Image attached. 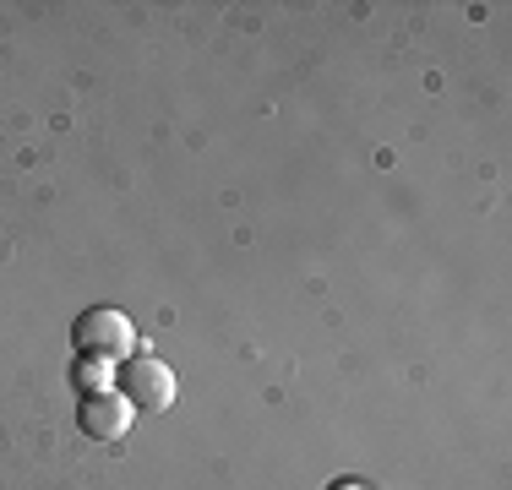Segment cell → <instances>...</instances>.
Wrapping results in <instances>:
<instances>
[{
    "mask_svg": "<svg viewBox=\"0 0 512 490\" xmlns=\"http://www.w3.org/2000/svg\"><path fill=\"white\" fill-rule=\"evenodd\" d=\"M131 403H126V392H93V398H82V409H77V425H82V436H93V441H120L131 431Z\"/></svg>",
    "mask_w": 512,
    "mask_h": 490,
    "instance_id": "obj_3",
    "label": "cell"
},
{
    "mask_svg": "<svg viewBox=\"0 0 512 490\" xmlns=\"http://www.w3.org/2000/svg\"><path fill=\"white\" fill-rule=\"evenodd\" d=\"M71 338H77L82 354H99V360H131V349H137L131 316H120L115 305H93V311H82L77 327H71Z\"/></svg>",
    "mask_w": 512,
    "mask_h": 490,
    "instance_id": "obj_1",
    "label": "cell"
},
{
    "mask_svg": "<svg viewBox=\"0 0 512 490\" xmlns=\"http://www.w3.org/2000/svg\"><path fill=\"white\" fill-rule=\"evenodd\" d=\"M120 387H126V403L131 409H148V414H158V409H169L175 403V371H169L164 360H153V354H131L126 365H120Z\"/></svg>",
    "mask_w": 512,
    "mask_h": 490,
    "instance_id": "obj_2",
    "label": "cell"
},
{
    "mask_svg": "<svg viewBox=\"0 0 512 490\" xmlns=\"http://www.w3.org/2000/svg\"><path fill=\"white\" fill-rule=\"evenodd\" d=\"M327 490H360L355 480H338V485H327Z\"/></svg>",
    "mask_w": 512,
    "mask_h": 490,
    "instance_id": "obj_4",
    "label": "cell"
}]
</instances>
